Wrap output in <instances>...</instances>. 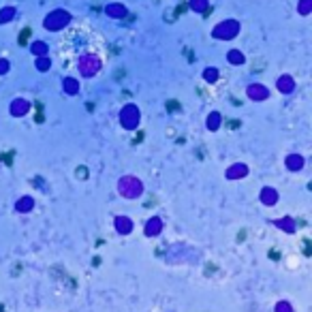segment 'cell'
Here are the masks:
<instances>
[{"label":"cell","instance_id":"6da1fadb","mask_svg":"<svg viewBox=\"0 0 312 312\" xmlns=\"http://www.w3.org/2000/svg\"><path fill=\"white\" fill-rule=\"evenodd\" d=\"M310 239H304V257H310Z\"/></svg>","mask_w":312,"mask_h":312},{"label":"cell","instance_id":"7a4b0ae2","mask_svg":"<svg viewBox=\"0 0 312 312\" xmlns=\"http://www.w3.org/2000/svg\"><path fill=\"white\" fill-rule=\"evenodd\" d=\"M250 94H252V96H265V90H257L255 88V90H250Z\"/></svg>","mask_w":312,"mask_h":312},{"label":"cell","instance_id":"3957f363","mask_svg":"<svg viewBox=\"0 0 312 312\" xmlns=\"http://www.w3.org/2000/svg\"><path fill=\"white\" fill-rule=\"evenodd\" d=\"M28 34H30V30H24V34L19 37V41H22V43H26V41H28Z\"/></svg>","mask_w":312,"mask_h":312},{"label":"cell","instance_id":"277c9868","mask_svg":"<svg viewBox=\"0 0 312 312\" xmlns=\"http://www.w3.org/2000/svg\"><path fill=\"white\" fill-rule=\"evenodd\" d=\"M269 259H274V261H276V259H280V252H276V250H269Z\"/></svg>","mask_w":312,"mask_h":312},{"label":"cell","instance_id":"5b68a950","mask_svg":"<svg viewBox=\"0 0 312 312\" xmlns=\"http://www.w3.org/2000/svg\"><path fill=\"white\" fill-rule=\"evenodd\" d=\"M34 51H37V53H43V51H45V45H34Z\"/></svg>","mask_w":312,"mask_h":312},{"label":"cell","instance_id":"8992f818","mask_svg":"<svg viewBox=\"0 0 312 312\" xmlns=\"http://www.w3.org/2000/svg\"><path fill=\"white\" fill-rule=\"evenodd\" d=\"M2 71H6V62H4V64L0 62V73H2Z\"/></svg>","mask_w":312,"mask_h":312},{"label":"cell","instance_id":"52a82bcc","mask_svg":"<svg viewBox=\"0 0 312 312\" xmlns=\"http://www.w3.org/2000/svg\"><path fill=\"white\" fill-rule=\"evenodd\" d=\"M0 312H4V306H0Z\"/></svg>","mask_w":312,"mask_h":312}]
</instances>
